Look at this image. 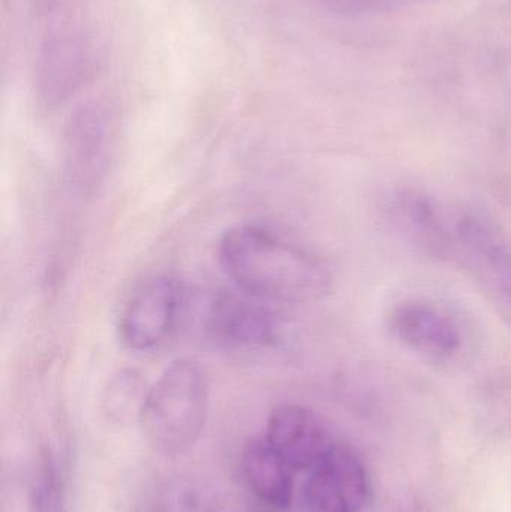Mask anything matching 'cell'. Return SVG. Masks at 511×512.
Segmentation results:
<instances>
[{"mask_svg":"<svg viewBox=\"0 0 511 512\" xmlns=\"http://www.w3.org/2000/svg\"><path fill=\"white\" fill-rule=\"evenodd\" d=\"M387 327L404 348L432 363H452L464 351L465 330L458 316L428 298H411L393 306Z\"/></svg>","mask_w":511,"mask_h":512,"instance_id":"cell-4","label":"cell"},{"mask_svg":"<svg viewBox=\"0 0 511 512\" xmlns=\"http://www.w3.org/2000/svg\"><path fill=\"white\" fill-rule=\"evenodd\" d=\"M32 512H66L62 474L50 451H44L30 490Z\"/></svg>","mask_w":511,"mask_h":512,"instance_id":"cell-13","label":"cell"},{"mask_svg":"<svg viewBox=\"0 0 511 512\" xmlns=\"http://www.w3.org/2000/svg\"><path fill=\"white\" fill-rule=\"evenodd\" d=\"M294 469L266 439H252L240 451L239 474L243 486L266 507L287 510L294 498Z\"/></svg>","mask_w":511,"mask_h":512,"instance_id":"cell-9","label":"cell"},{"mask_svg":"<svg viewBox=\"0 0 511 512\" xmlns=\"http://www.w3.org/2000/svg\"><path fill=\"white\" fill-rule=\"evenodd\" d=\"M204 512H258L252 510V508L245 507V505L239 504H228V502H224V504H215L210 505Z\"/></svg>","mask_w":511,"mask_h":512,"instance_id":"cell-14","label":"cell"},{"mask_svg":"<svg viewBox=\"0 0 511 512\" xmlns=\"http://www.w3.org/2000/svg\"><path fill=\"white\" fill-rule=\"evenodd\" d=\"M147 391L143 376L134 369L117 372L108 382L104 396V411L114 423H125L132 415L140 417Z\"/></svg>","mask_w":511,"mask_h":512,"instance_id":"cell-12","label":"cell"},{"mask_svg":"<svg viewBox=\"0 0 511 512\" xmlns=\"http://www.w3.org/2000/svg\"><path fill=\"white\" fill-rule=\"evenodd\" d=\"M209 412V379L192 358H180L147 391L140 421L144 438L167 456L186 453L200 439Z\"/></svg>","mask_w":511,"mask_h":512,"instance_id":"cell-2","label":"cell"},{"mask_svg":"<svg viewBox=\"0 0 511 512\" xmlns=\"http://www.w3.org/2000/svg\"><path fill=\"white\" fill-rule=\"evenodd\" d=\"M368 495V474L362 460L338 444L309 469L303 487V498L311 512H359Z\"/></svg>","mask_w":511,"mask_h":512,"instance_id":"cell-6","label":"cell"},{"mask_svg":"<svg viewBox=\"0 0 511 512\" xmlns=\"http://www.w3.org/2000/svg\"><path fill=\"white\" fill-rule=\"evenodd\" d=\"M182 303V286L173 277L147 280L132 294L120 315V342L131 351H149L161 345L176 327Z\"/></svg>","mask_w":511,"mask_h":512,"instance_id":"cell-5","label":"cell"},{"mask_svg":"<svg viewBox=\"0 0 511 512\" xmlns=\"http://www.w3.org/2000/svg\"><path fill=\"white\" fill-rule=\"evenodd\" d=\"M264 439L294 471H309L336 447L324 421L299 405L273 409Z\"/></svg>","mask_w":511,"mask_h":512,"instance_id":"cell-7","label":"cell"},{"mask_svg":"<svg viewBox=\"0 0 511 512\" xmlns=\"http://www.w3.org/2000/svg\"><path fill=\"white\" fill-rule=\"evenodd\" d=\"M110 114L102 105L84 107L72 120L71 152L77 156V164L98 168L105 155L107 138H110Z\"/></svg>","mask_w":511,"mask_h":512,"instance_id":"cell-11","label":"cell"},{"mask_svg":"<svg viewBox=\"0 0 511 512\" xmlns=\"http://www.w3.org/2000/svg\"><path fill=\"white\" fill-rule=\"evenodd\" d=\"M218 254L237 289L266 303H305L329 291V271L317 256L261 225L230 228Z\"/></svg>","mask_w":511,"mask_h":512,"instance_id":"cell-1","label":"cell"},{"mask_svg":"<svg viewBox=\"0 0 511 512\" xmlns=\"http://www.w3.org/2000/svg\"><path fill=\"white\" fill-rule=\"evenodd\" d=\"M266 304L269 303L242 291L218 295L207 318L210 334L228 348L257 349L273 345L279 327Z\"/></svg>","mask_w":511,"mask_h":512,"instance_id":"cell-8","label":"cell"},{"mask_svg":"<svg viewBox=\"0 0 511 512\" xmlns=\"http://www.w3.org/2000/svg\"><path fill=\"white\" fill-rule=\"evenodd\" d=\"M455 252L511 327V252L482 219L459 215L447 224L444 252Z\"/></svg>","mask_w":511,"mask_h":512,"instance_id":"cell-3","label":"cell"},{"mask_svg":"<svg viewBox=\"0 0 511 512\" xmlns=\"http://www.w3.org/2000/svg\"><path fill=\"white\" fill-rule=\"evenodd\" d=\"M89 53L78 36H62L45 48L39 65V90L47 101L59 102L86 78Z\"/></svg>","mask_w":511,"mask_h":512,"instance_id":"cell-10","label":"cell"}]
</instances>
